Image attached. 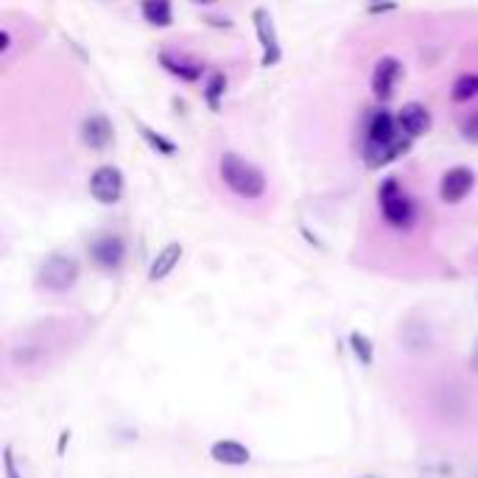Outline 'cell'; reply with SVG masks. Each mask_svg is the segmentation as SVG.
<instances>
[{"label": "cell", "instance_id": "obj_1", "mask_svg": "<svg viewBox=\"0 0 478 478\" xmlns=\"http://www.w3.org/2000/svg\"><path fill=\"white\" fill-rule=\"evenodd\" d=\"M411 140L398 123V115L389 110H372L364 123V145L361 157L369 171H378L383 165H391L398 157H403L411 149Z\"/></svg>", "mask_w": 478, "mask_h": 478}, {"label": "cell", "instance_id": "obj_2", "mask_svg": "<svg viewBox=\"0 0 478 478\" xmlns=\"http://www.w3.org/2000/svg\"><path fill=\"white\" fill-rule=\"evenodd\" d=\"M218 177L238 199L243 202H258L266 194V174L255 162L243 160L235 152H224L218 160Z\"/></svg>", "mask_w": 478, "mask_h": 478}, {"label": "cell", "instance_id": "obj_3", "mask_svg": "<svg viewBox=\"0 0 478 478\" xmlns=\"http://www.w3.org/2000/svg\"><path fill=\"white\" fill-rule=\"evenodd\" d=\"M378 202H381L383 221L394 227V230H408V227L417 221V204H414V199L400 188V182L394 177L381 182Z\"/></svg>", "mask_w": 478, "mask_h": 478}, {"label": "cell", "instance_id": "obj_4", "mask_svg": "<svg viewBox=\"0 0 478 478\" xmlns=\"http://www.w3.org/2000/svg\"><path fill=\"white\" fill-rule=\"evenodd\" d=\"M81 275V266L73 255L68 252H54L48 255L37 268V285L45 291H70Z\"/></svg>", "mask_w": 478, "mask_h": 478}, {"label": "cell", "instance_id": "obj_5", "mask_svg": "<svg viewBox=\"0 0 478 478\" xmlns=\"http://www.w3.org/2000/svg\"><path fill=\"white\" fill-rule=\"evenodd\" d=\"M127 191V179L118 165H98L90 174V196L98 204H118Z\"/></svg>", "mask_w": 478, "mask_h": 478}, {"label": "cell", "instance_id": "obj_6", "mask_svg": "<svg viewBox=\"0 0 478 478\" xmlns=\"http://www.w3.org/2000/svg\"><path fill=\"white\" fill-rule=\"evenodd\" d=\"M252 26H255V34H258V43L263 48V56H260V68H275L283 62V48H280V37H277V29H275V20L268 14V9L258 6L252 12Z\"/></svg>", "mask_w": 478, "mask_h": 478}, {"label": "cell", "instance_id": "obj_7", "mask_svg": "<svg viewBox=\"0 0 478 478\" xmlns=\"http://www.w3.org/2000/svg\"><path fill=\"white\" fill-rule=\"evenodd\" d=\"M87 255L98 268H107V272H115V268L123 266L127 260V241L115 233H103L95 235L87 246Z\"/></svg>", "mask_w": 478, "mask_h": 478}, {"label": "cell", "instance_id": "obj_8", "mask_svg": "<svg viewBox=\"0 0 478 478\" xmlns=\"http://www.w3.org/2000/svg\"><path fill=\"white\" fill-rule=\"evenodd\" d=\"M78 137L90 152H107L115 140V127L103 112H90V115L81 118Z\"/></svg>", "mask_w": 478, "mask_h": 478}, {"label": "cell", "instance_id": "obj_9", "mask_svg": "<svg viewBox=\"0 0 478 478\" xmlns=\"http://www.w3.org/2000/svg\"><path fill=\"white\" fill-rule=\"evenodd\" d=\"M475 188V171L467 165H453L440 179V199L445 204H459L465 202Z\"/></svg>", "mask_w": 478, "mask_h": 478}, {"label": "cell", "instance_id": "obj_10", "mask_svg": "<svg viewBox=\"0 0 478 478\" xmlns=\"http://www.w3.org/2000/svg\"><path fill=\"white\" fill-rule=\"evenodd\" d=\"M403 78V62L398 56H381L372 70V95L378 101H389L398 90V81Z\"/></svg>", "mask_w": 478, "mask_h": 478}, {"label": "cell", "instance_id": "obj_11", "mask_svg": "<svg viewBox=\"0 0 478 478\" xmlns=\"http://www.w3.org/2000/svg\"><path fill=\"white\" fill-rule=\"evenodd\" d=\"M398 123H400V129L408 135V137H423V135H428L431 132V112H428V107L425 103H420V101H408V103H403V110L398 112Z\"/></svg>", "mask_w": 478, "mask_h": 478}, {"label": "cell", "instance_id": "obj_12", "mask_svg": "<svg viewBox=\"0 0 478 478\" xmlns=\"http://www.w3.org/2000/svg\"><path fill=\"white\" fill-rule=\"evenodd\" d=\"M157 59H160V65H162L165 73H171L174 78L185 81V85H194V81H199L202 73H204V68L199 65V62H191V59H185V56H177V54H171V51H160Z\"/></svg>", "mask_w": 478, "mask_h": 478}, {"label": "cell", "instance_id": "obj_13", "mask_svg": "<svg viewBox=\"0 0 478 478\" xmlns=\"http://www.w3.org/2000/svg\"><path fill=\"white\" fill-rule=\"evenodd\" d=\"M182 255H185V246H182L179 241L165 243L160 252H157V258L152 260V266H149V280H152V283H160V280L169 277L174 268L179 266Z\"/></svg>", "mask_w": 478, "mask_h": 478}, {"label": "cell", "instance_id": "obj_14", "mask_svg": "<svg viewBox=\"0 0 478 478\" xmlns=\"http://www.w3.org/2000/svg\"><path fill=\"white\" fill-rule=\"evenodd\" d=\"M210 456H213L218 465H230V467L249 465V459H252L249 448L241 445V442H235V440H218V442H213Z\"/></svg>", "mask_w": 478, "mask_h": 478}, {"label": "cell", "instance_id": "obj_15", "mask_svg": "<svg viewBox=\"0 0 478 478\" xmlns=\"http://www.w3.org/2000/svg\"><path fill=\"white\" fill-rule=\"evenodd\" d=\"M140 14L154 29L174 26V4L171 0H140Z\"/></svg>", "mask_w": 478, "mask_h": 478}, {"label": "cell", "instance_id": "obj_16", "mask_svg": "<svg viewBox=\"0 0 478 478\" xmlns=\"http://www.w3.org/2000/svg\"><path fill=\"white\" fill-rule=\"evenodd\" d=\"M420 478H456V473H453V465L442 450L428 448L420 459Z\"/></svg>", "mask_w": 478, "mask_h": 478}, {"label": "cell", "instance_id": "obj_17", "mask_svg": "<svg viewBox=\"0 0 478 478\" xmlns=\"http://www.w3.org/2000/svg\"><path fill=\"white\" fill-rule=\"evenodd\" d=\"M224 95H227V76L221 70L210 73L204 81V90H202V98L207 103V110L210 112H218L221 103H224Z\"/></svg>", "mask_w": 478, "mask_h": 478}, {"label": "cell", "instance_id": "obj_18", "mask_svg": "<svg viewBox=\"0 0 478 478\" xmlns=\"http://www.w3.org/2000/svg\"><path fill=\"white\" fill-rule=\"evenodd\" d=\"M140 137L149 143V149L152 152H157V157H174L177 152H179V145L171 140V137H165V135H160L157 129H152V127H145V123H140Z\"/></svg>", "mask_w": 478, "mask_h": 478}, {"label": "cell", "instance_id": "obj_19", "mask_svg": "<svg viewBox=\"0 0 478 478\" xmlns=\"http://www.w3.org/2000/svg\"><path fill=\"white\" fill-rule=\"evenodd\" d=\"M478 95V73H462L456 76L450 87V101L453 103H467Z\"/></svg>", "mask_w": 478, "mask_h": 478}, {"label": "cell", "instance_id": "obj_20", "mask_svg": "<svg viewBox=\"0 0 478 478\" xmlns=\"http://www.w3.org/2000/svg\"><path fill=\"white\" fill-rule=\"evenodd\" d=\"M400 339H403V344H406L408 352H428V350H431L428 327H423V325H408V327L403 330Z\"/></svg>", "mask_w": 478, "mask_h": 478}, {"label": "cell", "instance_id": "obj_21", "mask_svg": "<svg viewBox=\"0 0 478 478\" xmlns=\"http://www.w3.org/2000/svg\"><path fill=\"white\" fill-rule=\"evenodd\" d=\"M350 347H352V356L358 358L361 367H372V356H375V350H372V342L364 336V334H350Z\"/></svg>", "mask_w": 478, "mask_h": 478}, {"label": "cell", "instance_id": "obj_22", "mask_svg": "<svg viewBox=\"0 0 478 478\" xmlns=\"http://www.w3.org/2000/svg\"><path fill=\"white\" fill-rule=\"evenodd\" d=\"M459 132H462V137H465V140L478 143V110L467 112V115L459 120Z\"/></svg>", "mask_w": 478, "mask_h": 478}, {"label": "cell", "instance_id": "obj_23", "mask_svg": "<svg viewBox=\"0 0 478 478\" xmlns=\"http://www.w3.org/2000/svg\"><path fill=\"white\" fill-rule=\"evenodd\" d=\"M207 23H210L213 29H233V20H221V17H207Z\"/></svg>", "mask_w": 478, "mask_h": 478}, {"label": "cell", "instance_id": "obj_24", "mask_svg": "<svg viewBox=\"0 0 478 478\" xmlns=\"http://www.w3.org/2000/svg\"><path fill=\"white\" fill-rule=\"evenodd\" d=\"M398 9V4H369V14H381V12H391Z\"/></svg>", "mask_w": 478, "mask_h": 478}, {"label": "cell", "instance_id": "obj_25", "mask_svg": "<svg viewBox=\"0 0 478 478\" xmlns=\"http://www.w3.org/2000/svg\"><path fill=\"white\" fill-rule=\"evenodd\" d=\"M6 475L9 478H20V473L14 467V459H12V450H6Z\"/></svg>", "mask_w": 478, "mask_h": 478}, {"label": "cell", "instance_id": "obj_26", "mask_svg": "<svg viewBox=\"0 0 478 478\" xmlns=\"http://www.w3.org/2000/svg\"><path fill=\"white\" fill-rule=\"evenodd\" d=\"M191 4H196V6H213V4H218V0H191Z\"/></svg>", "mask_w": 478, "mask_h": 478}, {"label": "cell", "instance_id": "obj_27", "mask_svg": "<svg viewBox=\"0 0 478 478\" xmlns=\"http://www.w3.org/2000/svg\"><path fill=\"white\" fill-rule=\"evenodd\" d=\"M473 369L478 372V342H475V352H473Z\"/></svg>", "mask_w": 478, "mask_h": 478}, {"label": "cell", "instance_id": "obj_28", "mask_svg": "<svg viewBox=\"0 0 478 478\" xmlns=\"http://www.w3.org/2000/svg\"><path fill=\"white\" fill-rule=\"evenodd\" d=\"M369 4H398V0H369Z\"/></svg>", "mask_w": 478, "mask_h": 478}]
</instances>
